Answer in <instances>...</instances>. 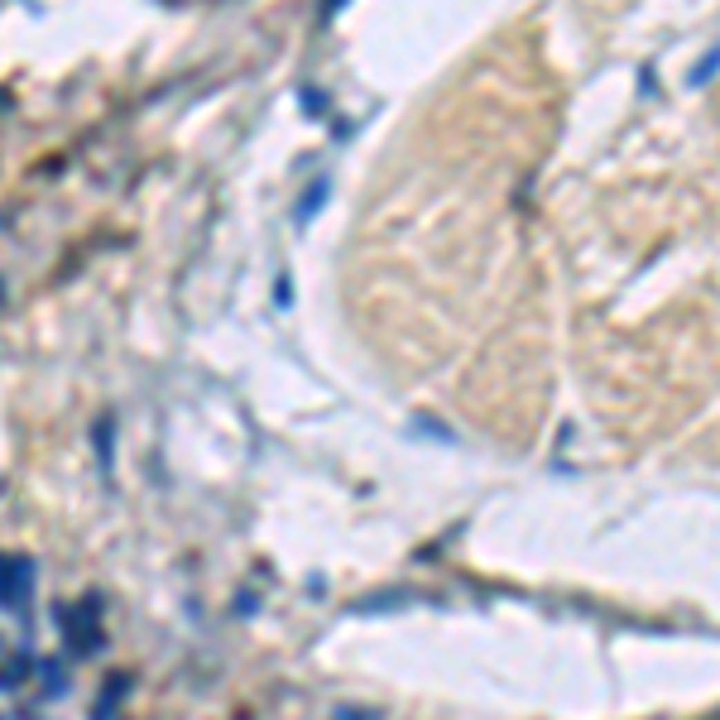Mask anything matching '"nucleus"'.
Masks as SVG:
<instances>
[{
	"label": "nucleus",
	"mask_w": 720,
	"mask_h": 720,
	"mask_svg": "<svg viewBox=\"0 0 720 720\" xmlns=\"http://www.w3.org/2000/svg\"><path fill=\"white\" fill-rule=\"evenodd\" d=\"M322 202H327V178H317L308 193H303V206H298V226H308L312 211H322Z\"/></svg>",
	"instance_id": "1"
},
{
	"label": "nucleus",
	"mask_w": 720,
	"mask_h": 720,
	"mask_svg": "<svg viewBox=\"0 0 720 720\" xmlns=\"http://www.w3.org/2000/svg\"><path fill=\"white\" fill-rule=\"evenodd\" d=\"M97 461H101V471H110V418L97 422Z\"/></svg>",
	"instance_id": "2"
},
{
	"label": "nucleus",
	"mask_w": 720,
	"mask_h": 720,
	"mask_svg": "<svg viewBox=\"0 0 720 720\" xmlns=\"http://www.w3.org/2000/svg\"><path fill=\"white\" fill-rule=\"evenodd\" d=\"M711 72H716V48H711V53L692 68V87H706V82H711Z\"/></svg>",
	"instance_id": "3"
},
{
	"label": "nucleus",
	"mask_w": 720,
	"mask_h": 720,
	"mask_svg": "<svg viewBox=\"0 0 720 720\" xmlns=\"http://www.w3.org/2000/svg\"><path fill=\"white\" fill-rule=\"evenodd\" d=\"M274 303H279V308H289V303H293V289H289V279H279V284H274Z\"/></svg>",
	"instance_id": "4"
},
{
	"label": "nucleus",
	"mask_w": 720,
	"mask_h": 720,
	"mask_svg": "<svg viewBox=\"0 0 720 720\" xmlns=\"http://www.w3.org/2000/svg\"><path fill=\"white\" fill-rule=\"evenodd\" d=\"M303 106H308V110H327V97H322V92H303Z\"/></svg>",
	"instance_id": "5"
},
{
	"label": "nucleus",
	"mask_w": 720,
	"mask_h": 720,
	"mask_svg": "<svg viewBox=\"0 0 720 720\" xmlns=\"http://www.w3.org/2000/svg\"><path fill=\"white\" fill-rule=\"evenodd\" d=\"M336 720H380L375 711H336Z\"/></svg>",
	"instance_id": "6"
}]
</instances>
